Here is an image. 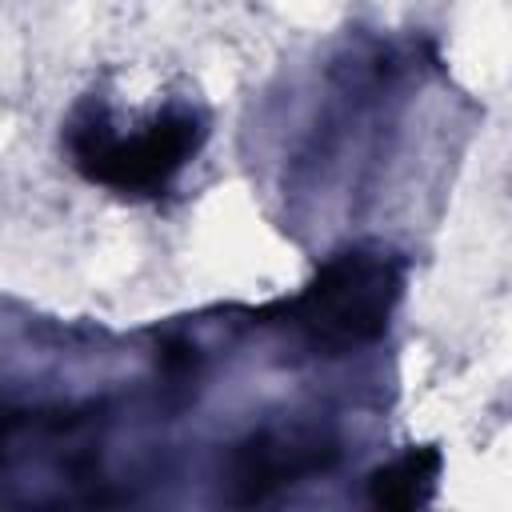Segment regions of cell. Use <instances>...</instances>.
<instances>
[{"label":"cell","mask_w":512,"mask_h":512,"mask_svg":"<svg viewBox=\"0 0 512 512\" xmlns=\"http://www.w3.org/2000/svg\"><path fill=\"white\" fill-rule=\"evenodd\" d=\"M196 140L200 124L188 112H168L132 140L116 136L104 120L76 124L68 136L72 164L88 180L108 184L116 192H160L196 152Z\"/></svg>","instance_id":"2"},{"label":"cell","mask_w":512,"mask_h":512,"mask_svg":"<svg viewBox=\"0 0 512 512\" xmlns=\"http://www.w3.org/2000/svg\"><path fill=\"white\" fill-rule=\"evenodd\" d=\"M436 472H440V452L436 448H412L400 460L372 472L368 496L376 508H412V504L428 500Z\"/></svg>","instance_id":"4"},{"label":"cell","mask_w":512,"mask_h":512,"mask_svg":"<svg viewBox=\"0 0 512 512\" xmlns=\"http://www.w3.org/2000/svg\"><path fill=\"white\" fill-rule=\"evenodd\" d=\"M400 300V268L388 256L344 252L284 308L288 320L324 348L368 344L388 328Z\"/></svg>","instance_id":"1"},{"label":"cell","mask_w":512,"mask_h":512,"mask_svg":"<svg viewBox=\"0 0 512 512\" xmlns=\"http://www.w3.org/2000/svg\"><path fill=\"white\" fill-rule=\"evenodd\" d=\"M332 460H336V448L324 436H304V432H264V436H252L232 456L236 500L240 504L264 500V496L296 484L300 476L332 468Z\"/></svg>","instance_id":"3"}]
</instances>
